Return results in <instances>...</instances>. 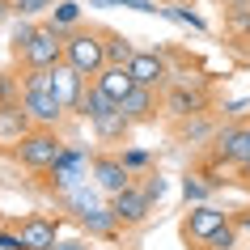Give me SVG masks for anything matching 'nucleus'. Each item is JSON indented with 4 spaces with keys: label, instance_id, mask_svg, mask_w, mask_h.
Here are the masks:
<instances>
[{
    "label": "nucleus",
    "instance_id": "nucleus-1",
    "mask_svg": "<svg viewBox=\"0 0 250 250\" xmlns=\"http://www.w3.org/2000/svg\"><path fill=\"white\" fill-rule=\"evenodd\" d=\"M64 64H72L81 77H98L106 68V42H102V30H72L64 34Z\"/></svg>",
    "mask_w": 250,
    "mask_h": 250
},
{
    "label": "nucleus",
    "instance_id": "nucleus-2",
    "mask_svg": "<svg viewBox=\"0 0 250 250\" xmlns=\"http://www.w3.org/2000/svg\"><path fill=\"white\" fill-rule=\"evenodd\" d=\"M17 157H21V166H30V170H51L55 161L64 157V145H60V136H55V132L34 127V132L17 145Z\"/></svg>",
    "mask_w": 250,
    "mask_h": 250
},
{
    "label": "nucleus",
    "instance_id": "nucleus-3",
    "mask_svg": "<svg viewBox=\"0 0 250 250\" xmlns=\"http://www.w3.org/2000/svg\"><path fill=\"white\" fill-rule=\"evenodd\" d=\"M21 60L30 68H55L64 64V30L60 26H39L34 30V39L21 47Z\"/></svg>",
    "mask_w": 250,
    "mask_h": 250
},
{
    "label": "nucleus",
    "instance_id": "nucleus-4",
    "mask_svg": "<svg viewBox=\"0 0 250 250\" xmlns=\"http://www.w3.org/2000/svg\"><path fill=\"white\" fill-rule=\"evenodd\" d=\"M34 132V119L21 102H0V148H17Z\"/></svg>",
    "mask_w": 250,
    "mask_h": 250
},
{
    "label": "nucleus",
    "instance_id": "nucleus-5",
    "mask_svg": "<svg viewBox=\"0 0 250 250\" xmlns=\"http://www.w3.org/2000/svg\"><path fill=\"white\" fill-rule=\"evenodd\" d=\"M89 174H93V187L106 191V195H119V191L132 187V170L123 166V157H93Z\"/></svg>",
    "mask_w": 250,
    "mask_h": 250
},
{
    "label": "nucleus",
    "instance_id": "nucleus-6",
    "mask_svg": "<svg viewBox=\"0 0 250 250\" xmlns=\"http://www.w3.org/2000/svg\"><path fill=\"white\" fill-rule=\"evenodd\" d=\"M212 140H216V157L221 161H233V166L250 170V127H221Z\"/></svg>",
    "mask_w": 250,
    "mask_h": 250
},
{
    "label": "nucleus",
    "instance_id": "nucleus-7",
    "mask_svg": "<svg viewBox=\"0 0 250 250\" xmlns=\"http://www.w3.org/2000/svg\"><path fill=\"white\" fill-rule=\"evenodd\" d=\"M221 225H229V216H225L221 208H212V204H195L191 216L183 221V233H187V242H208Z\"/></svg>",
    "mask_w": 250,
    "mask_h": 250
},
{
    "label": "nucleus",
    "instance_id": "nucleus-8",
    "mask_svg": "<svg viewBox=\"0 0 250 250\" xmlns=\"http://www.w3.org/2000/svg\"><path fill=\"white\" fill-rule=\"evenodd\" d=\"M127 72L136 77V85H148V89L166 85V77H170V68H166V55H161V51H136L132 64H127Z\"/></svg>",
    "mask_w": 250,
    "mask_h": 250
},
{
    "label": "nucleus",
    "instance_id": "nucleus-9",
    "mask_svg": "<svg viewBox=\"0 0 250 250\" xmlns=\"http://www.w3.org/2000/svg\"><path fill=\"white\" fill-rule=\"evenodd\" d=\"M89 166H93L89 153H81V148H64V157L51 166V170H55V187H60V191H72V187H81Z\"/></svg>",
    "mask_w": 250,
    "mask_h": 250
},
{
    "label": "nucleus",
    "instance_id": "nucleus-10",
    "mask_svg": "<svg viewBox=\"0 0 250 250\" xmlns=\"http://www.w3.org/2000/svg\"><path fill=\"white\" fill-rule=\"evenodd\" d=\"M21 106L30 110L34 123H55V119L68 110V106L55 98V89H21Z\"/></svg>",
    "mask_w": 250,
    "mask_h": 250
},
{
    "label": "nucleus",
    "instance_id": "nucleus-11",
    "mask_svg": "<svg viewBox=\"0 0 250 250\" xmlns=\"http://www.w3.org/2000/svg\"><path fill=\"white\" fill-rule=\"evenodd\" d=\"M17 233H21L26 250H55V242H60V225L47 221V216H26Z\"/></svg>",
    "mask_w": 250,
    "mask_h": 250
},
{
    "label": "nucleus",
    "instance_id": "nucleus-12",
    "mask_svg": "<svg viewBox=\"0 0 250 250\" xmlns=\"http://www.w3.org/2000/svg\"><path fill=\"white\" fill-rule=\"evenodd\" d=\"M110 199H115L110 208H115V216L123 225H140L148 216V204H153V199L145 195V187H127V191H119V195H110Z\"/></svg>",
    "mask_w": 250,
    "mask_h": 250
},
{
    "label": "nucleus",
    "instance_id": "nucleus-13",
    "mask_svg": "<svg viewBox=\"0 0 250 250\" xmlns=\"http://www.w3.org/2000/svg\"><path fill=\"white\" fill-rule=\"evenodd\" d=\"M55 98L72 110H81V98H85V77H81L72 64H55Z\"/></svg>",
    "mask_w": 250,
    "mask_h": 250
},
{
    "label": "nucleus",
    "instance_id": "nucleus-14",
    "mask_svg": "<svg viewBox=\"0 0 250 250\" xmlns=\"http://www.w3.org/2000/svg\"><path fill=\"white\" fill-rule=\"evenodd\" d=\"M204 106H208V93L191 89V85H170V93H166L170 115H204Z\"/></svg>",
    "mask_w": 250,
    "mask_h": 250
},
{
    "label": "nucleus",
    "instance_id": "nucleus-15",
    "mask_svg": "<svg viewBox=\"0 0 250 250\" xmlns=\"http://www.w3.org/2000/svg\"><path fill=\"white\" fill-rule=\"evenodd\" d=\"M93 85H102V89L110 93L115 102H123V98H127V93L136 89V77L127 72V64H106L102 72L93 77Z\"/></svg>",
    "mask_w": 250,
    "mask_h": 250
},
{
    "label": "nucleus",
    "instance_id": "nucleus-16",
    "mask_svg": "<svg viewBox=\"0 0 250 250\" xmlns=\"http://www.w3.org/2000/svg\"><path fill=\"white\" fill-rule=\"evenodd\" d=\"M119 110H123L127 119H132V123L148 119V115H153V89H148V85H136V89L127 93L123 102H119Z\"/></svg>",
    "mask_w": 250,
    "mask_h": 250
},
{
    "label": "nucleus",
    "instance_id": "nucleus-17",
    "mask_svg": "<svg viewBox=\"0 0 250 250\" xmlns=\"http://www.w3.org/2000/svg\"><path fill=\"white\" fill-rule=\"evenodd\" d=\"M93 123V132L102 136V140H123V132H127V127H132V119L123 115V110H106V115H98V119H89Z\"/></svg>",
    "mask_w": 250,
    "mask_h": 250
},
{
    "label": "nucleus",
    "instance_id": "nucleus-18",
    "mask_svg": "<svg viewBox=\"0 0 250 250\" xmlns=\"http://www.w3.org/2000/svg\"><path fill=\"white\" fill-rule=\"evenodd\" d=\"M102 42H106V64H132V39L127 34H115V30H102Z\"/></svg>",
    "mask_w": 250,
    "mask_h": 250
},
{
    "label": "nucleus",
    "instance_id": "nucleus-19",
    "mask_svg": "<svg viewBox=\"0 0 250 250\" xmlns=\"http://www.w3.org/2000/svg\"><path fill=\"white\" fill-rule=\"evenodd\" d=\"M115 106H119V102L102 89V85H89L85 98H81V115H85V119H98V115H106V110H115Z\"/></svg>",
    "mask_w": 250,
    "mask_h": 250
},
{
    "label": "nucleus",
    "instance_id": "nucleus-20",
    "mask_svg": "<svg viewBox=\"0 0 250 250\" xmlns=\"http://www.w3.org/2000/svg\"><path fill=\"white\" fill-rule=\"evenodd\" d=\"M81 221L89 225V233H115V225H119V216H115V208H89Z\"/></svg>",
    "mask_w": 250,
    "mask_h": 250
},
{
    "label": "nucleus",
    "instance_id": "nucleus-21",
    "mask_svg": "<svg viewBox=\"0 0 250 250\" xmlns=\"http://www.w3.org/2000/svg\"><path fill=\"white\" fill-rule=\"evenodd\" d=\"M77 17H81V4L77 0H60V4H55L51 9V26H77Z\"/></svg>",
    "mask_w": 250,
    "mask_h": 250
},
{
    "label": "nucleus",
    "instance_id": "nucleus-22",
    "mask_svg": "<svg viewBox=\"0 0 250 250\" xmlns=\"http://www.w3.org/2000/svg\"><path fill=\"white\" fill-rule=\"evenodd\" d=\"M204 246H208V250H233V246H237V225H233V221L221 225V229H216V233H212Z\"/></svg>",
    "mask_w": 250,
    "mask_h": 250
},
{
    "label": "nucleus",
    "instance_id": "nucleus-23",
    "mask_svg": "<svg viewBox=\"0 0 250 250\" xmlns=\"http://www.w3.org/2000/svg\"><path fill=\"white\" fill-rule=\"evenodd\" d=\"M187 145H195V140H208V136H212V123H208V119H204V115H195V119H191V123H187Z\"/></svg>",
    "mask_w": 250,
    "mask_h": 250
},
{
    "label": "nucleus",
    "instance_id": "nucleus-24",
    "mask_svg": "<svg viewBox=\"0 0 250 250\" xmlns=\"http://www.w3.org/2000/svg\"><path fill=\"white\" fill-rule=\"evenodd\" d=\"M183 195L195 199V204H204V199H208V187L199 183V178H187V183H183Z\"/></svg>",
    "mask_w": 250,
    "mask_h": 250
},
{
    "label": "nucleus",
    "instance_id": "nucleus-25",
    "mask_svg": "<svg viewBox=\"0 0 250 250\" xmlns=\"http://www.w3.org/2000/svg\"><path fill=\"white\" fill-rule=\"evenodd\" d=\"M0 250H26V242H21V233H13V229H0Z\"/></svg>",
    "mask_w": 250,
    "mask_h": 250
},
{
    "label": "nucleus",
    "instance_id": "nucleus-26",
    "mask_svg": "<svg viewBox=\"0 0 250 250\" xmlns=\"http://www.w3.org/2000/svg\"><path fill=\"white\" fill-rule=\"evenodd\" d=\"M34 30H39V26H30V21H17V30H13V42H17V51H21V47H26V42L34 39Z\"/></svg>",
    "mask_w": 250,
    "mask_h": 250
},
{
    "label": "nucleus",
    "instance_id": "nucleus-27",
    "mask_svg": "<svg viewBox=\"0 0 250 250\" xmlns=\"http://www.w3.org/2000/svg\"><path fill=\"white\" fill-rule=\"evenodd\" d=\"M55 0H17V9L21 13H42V9H51Z\"/></svg>",
    "mask_w": 250,
    "mask_h": 250
},
{
    "label": "nucleus",
    "instance_id": "nucleus-28",
    "mask_svg": "<svg viewBox=\"0 0 250 250\" xmlns=\"http://www.w3.org/2000/svg\"><path fill=\"white\" fill-rule=\"evenodd\" d=\"M123 166H127V170H136V166H148V153L132 148V153H123Z\"/></svg>",
    "mask_w": 250,
    "mask_h": 250
},
{
    "label": "nucleus",
    "instance_id": "nucleus-29",
    "mask_svg": "<svg viewBox=\"0 0 250 250\" xmlns=\"http://www.w3.org/2000/svg\"><path fill=\"white\" fill-rule=\"evenodd\" d=\"M145 195L148 199H161V195H166V178H148V183H145Z\"/></svg>",
    "mask_w": 250,
    "mask_h": 250
},
{
    "label": "nucleus",
    "instance_id": "nucleus-30",
    "mask_svg": "<svg viewBox=\"0 0 250 250\" xmlns=\"http://www.w3.org/2000/svg\"><path fill=\"white\" fill-rule=\"evenodd\" d=\"M246 110H250V98H242V102H229V106H225V115H229V119H242Z\"/></svg>",
    "mask_w": 250,
    "mask_h": 250
},
{
    "label": "nucleus",
    "instance_id": "nucleus-31",
    "mask_svg": "<svg viewBox=\"0 0 250 250\" xmlns=\"http://www.w3.org/2000/svg\"><path fill=\"white\" fill-rule=\"evenodd\" d=\"M55 250H89V242H81V237H64V242H55Z\"/></svg>",
    "mask_w": 250,
    "mask_h": 250
},
{
    "label": "nucleus",
    "instance_id": "nucleus-32",
    "mask_svg": "<svg viewBox=\"0 0 250 250\" xmlns=\"http://www.w3.org/2000/svg\"><path fill=\"white\" fill-rule=\"evenodd\" d=\"M0 102H13V85H9L4 77H0Z\"/></svg>",
    "mask_w": 250,
    "mask_h": 250
},
{
    "label": "nucleus",
    "instance_id": "nucleus-33",
    "mask_svg": "<svg viewBox=\"0 0 250 250\" xmlns=\"http://www.w3.org/2000/svg\"><path fill=\"white\" fill-rule=\"evenodd\" d=\"M233 225H237V229H246V233H250V212H237V221H233Z\"/></svg>",
    "mask_w": 250,
    "mask_h": 250
},
{
    "label": "nucleus",
    "instance_id": "nucleus-34",
    "mask_svg": "<svg viewBox=\"0 0 250 250\" xmlns=\"http://www.w3.org/2000/svg\"><path fill=\"white\" fill-rule=\"evenodd\" d=\"M233 26H237V30H250V13H237V17H233Z\"/></svg>",
    "mask_w": 250,
    "mask_h": 250
},
{
    "label": "nucleus",
    "instance_id": "nucleus-35",
    "mask_svg": "<svg viewBox=\"0 0 250 250\" xmlns=\"http://www.w3.org/2000/svg\"><path fill=\"white\" fill-rule=\"evenodd\" d=\"M0 9H4V4H0Z\"/></svg>",
    "mask_w": 250,
    "mask_h": 250
},
{
    "label": "nucleus",
    "instance_id": "nucleus-36",
    "mask_svg": "<svg viewBox=\"0 0 250 250\" xmlns=\"http://www.w3.org/2000/svg\"><path fill=\"white\" fill-rule=\"evenodd\" d=\"M246 174H250V170H246Z\"/></svg>",
    "mask_w": 250,
    "mask_h": 250
}]
</instances>
